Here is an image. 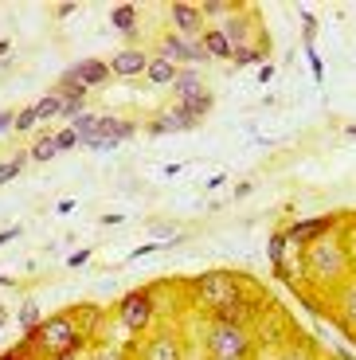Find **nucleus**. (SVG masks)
I'll list each match as a JSON object with an SVG mask.
<instances>
[{
  "instance_id": "obj_22",
  "label": "nucleus",
  "mask_w": 356,
  "mask_h": 360,
  "mask_svg": "<svg viewBox=\"0 0 356 360\" xmlns=\"http://www.w3.org/2000/svg\"><path fill=\"white\" fill-rule=\"evenodd\" d=\"M110 24H114L117 32H125V36H129V32L137 27V8H134V4H117V8L110 12Z\"/></svg>"
},
{
  "instance_id": "obj_33",
  "label": "nucleus",
  "mask_w": 356,
  "mask_h": 360,
  "mask_svg": "<svg viewBox=\"0 0 356 360\" xmlns=\"http://www.w3.org/2000/svg\"><path fill=\"white\" fill-rule=\"evenodd\" d=\"M27 356H32V345H24V341H20V345H12V349L4 352L0 360H27Z\"/></svg>"
},
{
  "instance_id": "obj_46",
  "label": "nucleus",
  "mask_w": 356,
  "mask_h": 360,
  "mask_svg": "<svg viewBox=\"0 0 356 360\" xmlns=\"http://www.w3.org/2000/svg\"><path fill=\"white\" fill-rule=\"evenodd\" d=\"M4 51H8V39H0V55H4Z\"/></svg>"
},
{
  "instance_id": "obj_12",
  "label": "nucleus",
  "mask_w": 356,
  "mask_h": 360,
  "mask_svg": "<svg viewBox=\"0 0 356 360\" xmlns=\"http://www.w3.org/2000/svg\"><path fill=\"white\" fill-rule=\"evenodd\" d=\"M141 360H184V349H180L177 333H153L141 345Z\"/></svg>"
},
{
  "instance_id": "obj_47",
  "label": "nucleus",
  "mask_w": 356,
  "mask_h": 360,
  "mask_svg": "<svg viewBox=\"0 0 356 360\" xmlns=\"http://www.w3.org/2000/svg\"><path fill=\"white\" fill-rule=\"evenodd\" d=\"M345 134H348V137H356V126H345Z\"/></svg>"
},
{
  "instance_id": "obj_36",
  "label": "nucleus",
  "mask_w": 356,
  "mask_h": 360,
  "mask_svg": "<svg viewBox=\"0 0 356 360\" xmlns=\"http://www.w3.org/2000/svg\"><path fill=\"white\" fill-rule=\"evenodd\" d=\"M75 12H79V4L75 0H63L59 8H55V16H75Z\"/></svg>"
},
{
  "instance_id": "obj_28",
  "label": "nucleus",
  "mask_w": 356,
  "mask_h": 360,
  "mask_svg": "<svg viewBox=\"0 0 356 360\" xmlns=\"http://www.w3.org/2000/svg\"><path fill=\"white\" fill-rule=\"evenodd\" d=\"M200 12L204 16H231V12H239V4H231V0H204Z\"/></svg>"
},
{
  "instance_id": "obj_10",
  "label": "nucleus",
  "mask_w": 356,
  "mask_h": 360,
  "mask_svg": "<svg viewBox=\"0 0 356 360\" xmlns=\"http://www.w3.org/2000/svg\"><path fill=\"white\" fill-rule=\"evenodd\" d=\"M196 126H200L196 117L188 114L180 102H172V110H165V114H157L149 122V134L153 137H165V134H172V129H196Z\"/></svg>"
},
{
  "instance_id": "obj_16",
  "label": "nucleus",
  "mask_w": 356,
  "mask_h": 360,
  "mask_svg": "<svg viewBox=\"0 0 356 360\" xmlns=\"http://www.w3.org/2000/svg\"><path fill=\"white\" fill-rule=\"evenodd\" d=\"M200 44H204V51H208V59H231V39L223 36V27H204L200 32Z\"/></svg>"
},
{
  "instance_id": "obj_32",
  "label": "nucleus",
  "mask_w": 356,
  "mask_h": 360,
  "mask_svg": "<svg viewBox=\"0 0 356 360\" xmlns=\"http://www.w3.org/2000/svg\"><path fill=\"white\" fill-rule=\"evenodd\" d=\"M55 145H59V153H67V149H75V145H79V134H75L71 126L59 129V134H55Z\"/></svg>"
},
{
  "instance_id": "obj_31",
  "label": "nucleus",
  "mask_w": 356,
  "mask_h": 360,
  "mask_svg": "<svg viewBox=\"0 0 356 360\" xmlns=\"http://www.w3.org/2000/svg\"><path fill=\"white\" fill-rule=\"evenodd\" d=\"M39 117H36V106H27V110H20L16 114V134H27V129L36 126Z\"/></svg>"
},
{
  "instance_id": "obj_49",
  "label": "nucleus",
  "mask_w": 356,
  "mask_h": 360,
  "mask_svg": "<svg viewBox=\"0 0 356 360\" xmlns=\"http://www.w3.org/2000/svg\"><path fill=\"white\" fill-rule=\"evenodd\" d=\"M208 360H212V356H208Z\"/></svg>"
},
{
  "instance_id": "obj_5",
  "label": "nucleus",
  "mask_w": 356,
  "mask_h": 360,
  "mask_svg": "<svg viewBox=\"0 0 356 360\" xmlns=\"http://www.w3.org/2000/svg\"><path fill=\"white\" fill-rule=\"evenodd\" d=\"M153 314H157V302H153L149 290H129V294L117 302V321H122L129 333H145L153 325Z\"/></svg>"
},
{
  "instance_id": "obj_17",
  "label": "nucleus",
  "mask_w": 356,
  "mask_h": 360,
  "mask_svg": "<svg viewBox=\"0 0 356 360\" xmlns=\"http://www.w3.org/2000/svg\"><path fill=\"white\" fill-rule=\"evenodd\" d=\"M180 75V67L172 63V59H165V55H149V71H145V79L153 82V86H172Z\"/></svg>"
},
{
  "instance_id": "obj_21",
  "label": "nucleus",
  "mask_w": 356,
  "mask_h": 360,
  "mask_svg": "<svg viewBox=\"0 0 356 360\" xmlns=\"http://www.w3.org/2000/svg\"><path fill=\"white\" fill-rule=\"evenodd\" d=\"M286 251H290V239H286V231H274L267 243V259L274 270H286Z\"/></svg>"
},
{
  "instance_id": "obj_30",
  "label": "nucleus",
  "mask_w": 356,
  "mask_h": 360,
  "mask_svg": "<svg viewBox=\"0 0 356 360\" xmlns=\"http://www.w3.org/2000/svg\"><path fill=\"white\" fill-rule=\"evenodd\" d=\"M305 59H310V71H313V82L325 79V63H321V55L313 51V44H305Z\"/></svg>"
},
{
  "instance_id": "obj_2",
  "label": "nucleus",
  "mask_w": 356,
  "mask_h": 360,
  "mask_svg": "<svg viewBox=\"0 0 356 360\" xmlns=\"http://www.w3.org/2000/svg\"><path fill=\"white\" fill-rule=\"evenodd\" d=\"M302 274L313 282V286H341L348 278V251L341 239L325 235L317 243L305 247V259H302Z\"/></svg>"
},
{
  "instance_id": "obj_48",
  "label": "nucleus",
  "mask_w": 356,
  "mask_h": 360,
  "mask_svg": "<svg viewBox=\"0 0 356 360\" xmlns=\"http://www.w3.org/2000/svg\"><path fill=\"white\" fill-rule=\"evenodd\" d=\"M27 360H39V356H36V352H32V356H27Z\"/></svg>"
},
{
  "instance_id": "obj_4",
  "label": "nucleus",
  "mask_w": 356,
  "mask_h": 360,
  "mask_svg": "<svg viewBox=\"0 0 356 360\" xmlns=\"http://www.w3.org/2000/svg\"><path fill=\"white\" fill-rule=\"evenodd\" d=\"M243 290H239V278H235L231 270H204L196 282H192V302L212 314H220L227 302H235Z\"/></svg>"
},
{
  "instance_id": "obj_3",
  "label": "nucleus",
  "mask_w": 356,
  "mask_h": 360,
  "mask_svg": "<svg viewBox=\"0 0 356 360\" xmlns=\"http://www.w3.org/2000/svg\"><path fill=\"white\" fill-rule=\"evenodd\" d=\"M204 345L212 360H250V352H255V337H250L247 325H227V321H215L208 329Z\"/></svg>"
},
{
  "instance_id": "obj_27",
  "label": "nucleus",
  "mask_w": 356,
  "mask_h": 360,
  "mask_svg": "<svg viewBox=\"0 0 356 360\" xmlns=\"http://www.w3.org/2000/svg\"><path fill=\"white\" fill-rule=\"evenodd\" d=\"M27 161H32L27 153H16L12 161H4V165H0V184H8V180H16L20 172H24V165H27Z\"/></svg>"
},
{
  "instance_id": "obj_40",
  "label": "nucleus",
  "mask_w": 356,
  "mask_h": 360,
  "mask_svg": "<svg viewBox=\"0 0 356 360\" xmlns=\"http://www.w3.org/2000/svg\"><path fill=\"white\" fill-rule=\"evenodd\" d=\"M250 192H255V184H250V180H239V184H235V196H250Z\"/></svg>"
},
{
  "instance_id": "obj_34",
  "label": "nucleus",
  "mask_w": 356,
  "mask_h": 360,
  "mask_svg": "<svg viewBox=\"0 0 356 360\" xmlns=\"http://www.w3.org/2000/svg\"><path fill=\"white\" fill-rule=\"evenodd\" d=\"M87 262H90V251L82 247V251H75L71 259H67V266H75V270H79V266H87Z\"/></svg>"
},
{
  "instance_id": "obj_35",
  "label": "nucleus",
  "mask_w": 356,
  "mask_h": 360,
  "mask_svg": "<svg viewBox=\"0 0 356 360\" xmlns=\"http://www.w3.org/2000/svg\"><path fill=\"white\" fill-rule=\"evenodd\" d=\"M12 126H16V114H12V110H0V134L12 129Z\"/></svg>"
},
{
  "instance_id": "obj_37",
  "label": "nucleus",
  "mask_w": 356,
  "mask_h": 360,
  "mask_svg": "<svg viewBox=\"0 0 356 360\" xmlns=\"http://www.w3.org/2000/svg\"><path fill=\"white\" fill-rule=\"evenodd\" d=\"M160 247L165 243H145V247H137L134 255H129V259H145V255H153V251H160Z\"/></svg>"
},
{
  "instance_id": "obj_19",
  "label": "nucleus",
  "mask_w": 356,
  "mask_h": 360,
  "mask_svg": "<svg viewBox=\"0 0 356 360\" xmlns=\"http://www.w3.org/2000/svg\"><path fill=\"white\" fill-rule=\"evenodd\" d=\"M172 94H177V102H188V98H196V94H204V75L200 71H180L177 82H172Z\"/></svg>"
},
{
  "instance_id": "obj_18",
  "label": "nucleus",
  "mask_w": 356,
  "mask_h": 360,
  "mask_svg": "<svg viewBox=\"0 0 356 360\" xmlns=\"http://www.w3.org/2000/svg\"><path fill=\"white\" fill-rule=\"evenodd\" d=\"M337 309H341V321L356 333V278H345L337 290Z\"/></svg>"
},
{
  "instance_id": "obj_14",
  "label": "nucleus",
  "mask_w": 356,
  "mask_h": 360,
  "mask_svg": "<svg viewBox=\"0 0 356 360\" xmlns=\"http://www.w3.org/2000/svg\"><path fill=\"white\" fill-rule=\"evenodd\" d=\"M137 134V126L134 122H125V117H114V114H102L98 117V129H94V137H98V141H110V145H122L125 137H134ZM90 141V137H87ZM82 145V141H79Z\"/></svg>"
},
{
  "instance_id": "obj_39",
  "label": "nucleus",
  "mask_w": 356,
  "mask_h": 360,
  "mask_svg": "<svg viewBox=\"0 0 356 360\" xmlns=\"http://www.w3.org/2000/svg\"><path fill=\"white\" fill-rule=\"evenodd\" d=\"M270 79H274V63H262V71H258V82H262V86H267Z\"/></svg>"
},
{
  "instance_id": "obj_26",
  "label": "nucleus",
  "mask_w": 356,
  "mask_h": 360,
  "mask_svg": "<svg viewBox=\"0 0 356 360\" xmlns=\"http://www.w3.org/2000/svg\"><path fill=\"white\" fill-rule=\"evenodd\" d=\"M71 129L79 134V141H87V137H94V129H98V114H90V110H87V114H79V117L71 122Z\"/></svg>"
},
{
  "instance_id": "obj_13",
  "label": "nucleus",
  "mask_w": 356,
  "mask_h": 360,
  "mask_svg": "<svg viewBox=\"0 0 356 360\" xmlns=\"http://www.w3.org/2000/svg\"><path fill=\"white\" fill-rule=\"evenodd\" d=\"M258 317V302L255 297H247V294H239L235 302H227V306L215 314V321H227V325H247L250 329V321Z\"/></svg>"
},
{
  "instance_id": "obj_24",
  "label": "nucleus",
  "mask_w": 356,
  "mask_h": 360,
  "mask_svg": "<svg viewBox=\"0 0 356 360\" xmlns=\"http://www.w3.org/2000/svg\"><path fill=\"white\" fill-rule=\"evenodd\" d=\"M212 94H208V90H204V94H196V98H188V102H180V106H184L188 110V114H192V117H196V122H204V117L208 114H212Z\"/></svg>"
},
{
  "instance_id": "obj_42",
  "label": "nucleus",
  "mask_w": 356,
  "mask_h": 360,
  "mask_svg": "<svg viewBox=\"0 0 356 360\" xmlns=\"http://www.w3.org/2000/svg\"><path fill=\"white\" fill-rule=\"evenodd\" d=\"M286 360H313V356H310V352H290Z\"/></svg>"
},
{
  "instance_id": "obj_29",
  "label": "nucleus",
  "mask_w": 356,
  "mask_h": 360,
  "mask_svg": "<svg viewBox=\"0 0 356 360\" xmlns=\"http://www.w3.org/2000/svg\"><path fill=\"white\" fill-rule=\"evenodd\" d=\"M262 55H267L262 47H250V51H235V55H231V63H235V67H250V63H258Z\"/></svg>"
},
{
  "instance_id": "obj_11",
  "label": "nucleus",
  "mask_w": 356,
  "mask_h": 360,
  "mask_svg": "<svg viewBox=\"0 0 356 360\" xmlns=\"http://www.w3.org/2000/svg\"><path fill=\"white\" fill-rule=\"evenodd\" d=\"M110 71L122 75V79H137V75L149 71V55H145L141 47H122V51L110 59Z\"/></svg>"
},
{
  "instance_id": "obj_9",
  "label": "nucleus",
  "mask_w": 356,
  "mask_h": 360,
  "mask_svg": "<svg viewBox=\"0 0 356 360\" xmlns=\"http://www.w3.org/2000/svg\"><path fill=\"white\" fill-rule=\"evenodd\" d=\"M110 63H102V59H79L75 67H67V75L63 79H71L75 86H82V90H94V86H102V82H110Z\"/></svg>"
},
{
  "instance_id": "obj_20",
  "label": "nucleus",
  "mask_w": 356,
  "mask_h": 360,
  "mask_svg": "<svg viewBox=\"0 0 356 360\" xmlns=\"http://www.w3.org/2000/svg\"><path fill=\"white\" fill-rule=\"evenodd\" d=\"M16 325H20V333H24V337H32V333L39 329V325H44V314H39V306H36V302H24V306H20Z\"/></svg>"
},
{
  "instance_id": "obj_41",
  "label": "nucleus",
  "mask_w": 356,
  "mask_h": 360,
  "mask_svg": "<svg viewBox=\"0 0 356 360\" xmlns=\"http://www.w3.org/2000/svg\"><path fill=\"white\" fill-rule=\"evenodd\" d=\"M122 219H125L122 212H110V216H102V224H106V227H114V224H122Z\"/></svg>"
},
{
  "instance_id": "obj_25",
  "label": "nucleus",
  "mask_w": 356,
  "mask_h": 360,
  "mask_svg": "<svg viewBox=\"0 0 356 360\" xmlns=\"http://www.w3.org/2000/svg\"><path fill=\"white\" fill-rule=\"evenodd\" d=\"M59 114H63V98H59V94H44V98L36 102V117H39V122L59 117Z\"/></svg>"
},
{
  "instance_id": "obj_15",
  "label": "nucleus",
  "mask_w": 356,
  "mask_h": 360,
  "mask_svg": "<svg viewBox=\"0 0 356 360\" xmlns=\"http://www.w3.org/2000/svg\"><path fill=\"white\" fill-rule=\"evenodd\" d=\"M172 24H177L180 36H196L200 24H204V12H200V4H188V0H177L172 4Z\"/></svg>"
},
{
  "instance_id": "obj_7",
  "label": "nucleus",
  "mask_w": 356,
  "mask_h": 360,
  "mask_svg": "<svg viewBox=\"0 0 356 360\" xmlns=\"http://www.w3.org/2000/svg\"><path fill=\"white\" fill-rule=\"evenodd\" d=\"M341 219L337 216H313V219H298V224L286 227V239H290V247L294 251H305L310 243H317V239H325V235H333V227H337Z\"/></svg>"
},
{
  "instance_id": "obj_38",
  "label": "nucleus",
  "mask_w": 356,
  "mask_h": 360,
  "mask_svg": "<svg viewBox=\"0 0 356 360\" xmlns=\"http://www.w3.org/2000/svg\"><path fill=\"white\" fill-rule=\"evenodd\" d=\"M12 239H20V227H4V231H0V247L12 243Z\"/></svg>"
},
{
  "instance_id": "obj_23",
  "label": "nucleus",
  "mask_w": 356,
  "mask_h": 360,
  "mask_svg": "<svg viewBox=\"0 0 356 360\" xmlns=\"http://www.w3.org/2000/svg\"><path fill=\"white\" fill-rule=\"evenodd\" d=\"M27 157H32V161H39V165H47L51 157H59V145H55V134H44V137H39V141L32 145V149H27Z\"/></svg>"
},
{
  "instance_id": "obj_8",
  "label": "nucleus",
  "mask_w": 356,
  "mask_h": 360,
  "mask_svg": "<svg viewBox=\"0 0 356 360\" xmlns=\"http://www.w3.org/2000/svg\"><path fill=\"white\" fill-rule=\"evenodd\" d=\"M157 55H165V59H172L177 67H180V63H192V67L208 63V51H204V44H200L196 36H180V32H177V36L169 32V36L160 39V51H157Z\"/></svg>"
},
{
  "instance_id": "obj_45",
  "label": "nucleus",
  "mask_w": 356,
  "mask_h": 360,
  "mask_svg": "<svg viewBox=\"0 0 356 360\" xmlns=\"http://www.w3.org/2000/svg\"><path fill=\"white\" fill-rule=\"evenodd\" d=\"M0 286H12V278H8V274H0Z\"/></svg>"
},
{
  "instance_id": "obj_6",
  "label": "nucleus",
  "mask_w": 356,
  "mask_h": 360,
  "mask_svg": "<svg viewBox=\"0 0 356 360\" xmlns=\"http://www.w3.org/2000/svg\"><path fill=\"white\" fill-rule=\"evenodd\" d=\"M223 36L231 39V51H250V47L270 51V44L258 36V24H255L250 12H231V16L223 20Z\"/></svg>"
},
{
  "instance_id": "obj_44",
  "label": "nucleus",
  "mask_w": 356,
  "mask_h": 360,
  "mask_svg": "<svg viewBox=\"0 0 356 360\" xmlns=\"http://www.w3.org/2000/svg\"><path fill=\"white\" fill-rule=\"evenodd\" d=\"M55 360H82V356H79V352H71V356H55Z\"/></svg>"
},
{
  "instance_id": "obj_1",
  "label": "nucleus",
  "mask_w": 356,
  "mask_h": 360,
  "mask_svg": "<svg viewBox=\"0 0 356 360\" xmlns=\"http://www.w3.org/2000/svg\"><path fill=\"white\" fill-rule=\"evenodd\" d=\"M24 345H32L39 360H55V356H71V352H82L87 349V337L79 333V321L75 314H51L44 317L32 337H24Z\"/></svg>"
},
{
  "instance_id": "obj_43",
  "label": "nucleus",
  "mask_w": 356,
  "mask_h": 360,
  "mask_svg": "<svg viewBox=\"0 0 356 360\" xmlns=\"http://www.w3.org/2000/svg\"><path fill=\"white\" fill-rule=\"evenodd\" d=\"M4 325H8V309H0V329H4Z\"/></svg>"
}]
</instances>
